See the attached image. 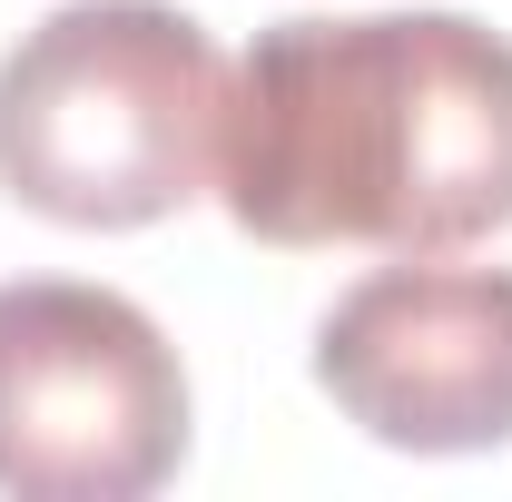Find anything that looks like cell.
Segmentation results:
<instances>
[{
    "instance_id": "cell-1",
    "label": "cell",
    "mask_w": 512,
    "mask_h": 502,
    "mask_svg": "<svg viewBox=\"0 0 512 502\" xmlns=\"http://www.w3.org/2000/svg\"><path fill=\"white\" fill-rule=\"evenodd\" d=\"M217 207L276 256H463L512 227V40L473 10L276 20L227 69Z\"/></svg>"
},
{
    "instance_id": "cell-2",
    "label": "cell",
    "mask_w": 512,
    "mask_h": 502,
    "mask_svg": "<svg viewBox=\"0 0 512 502\" xmlns=\"http://www.w3.org/2000/svg\"><path fill=\"white\" fill-rule=\"evenodd\" d=\"M227 50L178 0H60L0 50V197L69 237H138L217 197Z\"/></svg>"
},
{
    "instance_id": "cell-3",
    "label": "cell",
    "mask_w": 512,
    "mask_h": 502,
    "mask_svg": "<svg viewBox=\"0 0 512 502\" xmlns=\"http://www.w3.org/2000/svg\"><path fill=\"white\" fill-rule=\"evenodd\" d=\"M197 443L168 325L79 276L0 286V493L10 502H148Z\"/></svg>"
},
{
    "instance_id": "cell-4",
    "label": "cell",
    "mask_w": 512,
    "mask_h": 502,
    "mask_svg": "<svg viewBox=\"0 0 512 502\" xmlns=\"http://www.w3.org/2000/svg\"><path fill=\"white\" fill-rule=\"evenodd\" d=\"M316 394L384 453H503L512 443V266L404 256L316 315Z\"/></svg>"
}]
</instances>
